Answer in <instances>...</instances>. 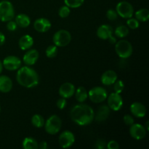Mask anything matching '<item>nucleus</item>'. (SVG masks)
<instances>
[{
    "mask_svg": "<svg viewBox=\"0 0 149 149\" xmlns=\"http://www.w3.org/2000/svg\"><path fill=\"white\" fill-rule=\"evenodd\" d=\"M15 23L21 28H26L30 25L31 20L27 15L19 14L15 17Z\"/></svg>",
    "mask_w": 149,
    "mask_h": 149,
    "instance_id": "obj_22",
    "label": "nucleus"
},
{
    "mask_svg": "<svg viewBox=\"0 0 149 149\" xmlns=\"http://www.w3.org/2000/svg\"><path fill=\"white\" fill-rule=\"evenodd\" d=\"M47 143L45 141H42L39 143V145H38V148H39L40 149H47Z\"/></svg>",
    "mask_w": 149,
    "mask_h": 149,
    "instance_id": "obj_39",
    "label": "nucleus"
},
{
    "mask_svg": "<svg viewBox=\"0 0 149 149\" xmlns=\"http://www.w3.org/2000/svg\"><path fill=\"white\" fill-rule=\"evenodd\" d=\"M88 97L92 102L100 103L104 101L108 97L106 90L101 87H95L89 91Z\"/></svg>",
    "mask_w": 149,
    "mask_h": 149,
    "instance_id": "obj_7",
    "label": "nucleus"
},
{
    "mask_svg": "<svg viewBox=\"0 0 149 149\" xmlns=\"http://www.w3.org/2000/svg\"><path fill=\"white\" fill-rule=\"evenodd\" d=\"M5 42V36L1 32H0V46L4 45Z\"/></svg>",
    "mask_w": 149,
    "mask_h": 149,
    "instance_id": "obj_40",
    "label": "nucleus"
},
{
    "mask_svg": "<svg viewBox=\"0 0 149 149\" xmlns=\"http://www.w3.org/2000/svg\"><path fill=\"white\" fill-rule=\"evenodd\" d=\"M75 93V87L73 84L66 82L63 84L59 88L60 95L64 98H70Z\"/></svg>",
    "mask_w": 149,
    "mask_h": 149,
    "instance_id": "obj_13",
    "label": "nucleus"
},
{
    "mask_svg": "<svg viewBox=\"0 0 149 149\" xmlns=\"http://www.w3.org/2000/svg\"><path fill=\"white\" fill-rule=\"evenodd\" d=\"M123 121L125 122V125H129V126H131L132 124H134V119L132 117V116L130 115H125L123 117Z\"/></svg>",
    "mask_w": 149,
    "mask_h": 149,
    "instance_id": "obj_35",
    "label": "nucleus"
},
{
    "mask_svg": "<svg viewBox=\"0 0 149 149\" xmlns=\"http://www.w3.org/2000/svg\"><path fill=\"white\" fill-rule=\"evenodd\" d=\"M75 142V137L71 131H64L59 137V144L62 148H67L71 147Z\"/></svg>",
    "mask_w": 149,
    "mask_h": 149,
    "instance_id": "obj_11",
    "label": "nucleus"
},
{
    "mask_svg": "<svg viewBox=\"0 0 149 149\" xmlns=\"http://www.w3.org/2000/svg\"><path fill=\"white\" fill-rule=\"evenodd\" d=\"M14 7L7 0L0 1V20L3 22L10 21L14 17Z\"/></svg>",
    "mask_w": 149,
    "mask_h": 149,
    "instance_id": "obj_3",
    "label": "nucleus"
},
{
    "mask_svg": "<svg viewBox=\"0 0 149 149\" xmlns=\"http://www.w3.org/2000/svg\"><path fill=\"white\" fill-rule=\"evenodd\" d=\"M117 80V74L114 71L109 70L103 74L101 77V82L104 85H111Z\"/></svg>",
    "mask_w": 149,
    "mask_h": 149,
    "instance_id": "obj_17",
    "label": "nucleus"
},
{
    "mask_svg": "<svg viewBox=\"0 0 149 149\" xmlns=\"http://www.w3.org/2000/svg\"><path fill=\"white\" fill-rule=\"evenodd\" d=\"M129 33V29L125 26H119L115 29V35L117 37L124 38Z\"/></svg>",
    "mask_w": 149,
    "mask_h": 149,
    "instance_id": "obj_27",
    "label": "nucleus"
},
{
    "mask_svg": "<svg viewBox=\"0 0 149 149\" xmlns=\"http://www.w3.org/2000/svg\"><path fill=\"white\" fill-rule=\"evenodd\" d=\"M2 64L3 66L8 71H15L21 65V61L17 57L10 55L4 58Z\"/></svg>",
    "mask_w": 149,
    "mask_h": 149,
    "instance_id": "obj_10",
    "label": "nucleus"
},
{
    "mask_svg": "<svg viewBox=\"0 0 149 149\" xmlns=\"http://www.w3.org/2000/svg\"><path fill=\"white\" fill-rule=\"evenodd\" d=\"M107 148L109 149H118L119 148V145L116 141H111L107 143Z\"/></svg>",
    "mask_w": 149,
    "mask_h": 149,
    "instance_id": "obj_37",
    "label": "nucleus"
},
{
    "mask_svg": "<svg viewBox=\"0 0 149 149\" xmlns=\"http://www.w3.org/2000/svg\"><path fill=\"white\" fill-rule=\"evenodd\" d=\"M109 42H110L111 43V44H114V43H116V38L113 37V36H111L110 38H109Z\"/></svg>",
    "mask_w": 149,
    "mask_h": 149,
    "instance_id": "obj_41",
    "label": "nucleus"
},
{
    "mask_svg": "<svg viewBox=\"0 0 149 149\" xmlns=\"http://www.w3.org/2000/svg\"><path fill=\"white\" fill-rule=\"evenodd\" d=\"M106 142H105V141H103V140L102 139H100L96 142L95 147L99 149H103L106 148Z\"/></svg>",
    "mask_w": 149,
    "mask_h": 149,
    "instance_id": "obj_38",
    "label": "nucleus"
},
{
    "mask_svg": "<svg viewBox=\"0 0 149 149\" xmlns=\"http://www.w3.org/2000/svg\"><path fill=\"white\" fill-rule=\"evenodd\" d=\"M31 123L36 127L41 128L45 125V119H44V118L41 115L35 114L32 117Z\"/></svg>",
    "mask_w": 149,
    "mask_h": 149,
    "instance_id": "obj_26",
    "label": "nucleus"
},
{
    "mask_svg": "<svg viewBox=\"0 0 149 149\" xmlns=\"http://www.w3.org/2000/svg\"><path fill=\"white\" fill-rule=\"evenodd\" d=\"M62 122L61 118L57 115H52L47 119L45 124V130L49 135H55L61 129Z\"/></svg>",
    "mask_w": 149,
    "mask_h": 149,
    "instance_id": "obj_4",
    "label": "nucleus"
},
{
    "mask_svg": "<svg viewBox=\"0 0 149 149\" xmlns=\"http://www.w3.org/2000/svg\"><path fill=\"white\" fill-rule=\"evenodd\" d=\"M0 111H1V107H0Z\"/></svg>",
    "mask_w": 149,
    "mask_h": 149,
    "instance_id": "obj_44",
    "label": "nucleus"
},
{
    "mask_svg": "<svg viewBox=\"0 0 149 149\" xmlns=\"http://www.w3.org/2000/svg\"><path fill=\"white\" fill-rule=\"evenodd\" d=\"M17 70L16 79L19 84L26 88H32L37 85L39 76L34 69L29 66H23Z\"/></svg>",
    "mask_w": 149,
    "mask_h": 149,
    "instance_id": "obj_2",
    "label": "nucleus"
},
{
    "mask_svg": "<svg viewBox=\"0 0 149 149\" xmlns=\"http://www.w3.org/2000/svg\"><path fill=\"white\" fill-rule=\"evenodd\" d=\"M110 113V109L107 106H101L97 109V113H95L94 119L98 122H102L106 121L108 119Z\"/></svg>",
    "mask_w": 149,
    "mask_h": 149,
    "instance_id": "obj_19",
    "label": "nucleus"
},
{
    "mask_svg": "<svg viewBox=\"0 0 149 149\" xmlns=\"http://www.w3.org/2000/svg\"><path fill=\"white\" fill-rule=\"evenodd\" d=\"M108 105L109 109L114 111H118L120 110L123 106V99L120 94L116 93L110 94L108 97Z\"/></svg>",
    "mask_w": 149,
    "mask_h": 149,
    "instance_id": "obj_9",
    "label": "nucleus"
},
{
    "mask_svg": "<svg viewBox=\"0 0 149 149\" xmlns=\"http://www.w3.org/2000/svg\"><path fill=\"white\" fill-rule=\"evenodd\" d=\"M115 50L119 58L126 59L131 56L133 49H132V45L128 41L122 39L116 44Z\"/></svg>",
    "mask_w": 149,
    "mask_h": 149,
    "instance_id": "obj_5",
    "label": "nucleus"
},
{
    "mask_svg": "<svg viewBox=\"0 0 149 149\" xmlns=\"http://www.w3.org/2000/svg\"><path fill=\"white\" fill-rule=\"evenodd\" d=\"M130 111L132 114L138 118H143L146 114L145 106L139 102H135L130 106Z\"/></svg>",
    "mask_w": 149,
    "mask_h": 149,
    "instance_id": "obj_16",
    "label": "nucleus"
},
{
    "mask_svg": "<svg viewBox=\"0 0 149 149\" xmlns=\"http://www.w3.org/2000/svg\"><path fill=\"white\" fill-rule=\"evenodd\" d=\"M148 124H149V122H148V121H147L146 122V131H148V130H149V127H148Z\"/></svg>",
    "mask_w": 149,
    "mask_h": 149,
    "instance_id": "obj_43",
    "label": "nucleus"
},
{
    "mask_svg": "<svg viewBox=\"0 0 149 149\" xmlns=\"http://www.w3.org/2000/svg\"><path fill=\"white\" fill-rule=\"evenodd\" d=\"M146 132L145 127L140 124H132L130 128V134L132 138L138 141L143 139L146 135Z\"/></svg>",
    "mask_w": 149,
    "mask_h": 149,
    "instance_id": "obj_12",
    "label": "nucleus"
},
{
    "mask_svg": "<svg viewBox=\"0 0 149 149\" xmlns=\"http://www.w3.org/2000/svg\"><path fill=\"white\" fill-rule=\"evenodd\" d=\"M127 24L132 29H136L139 27V21L136 18H132V17L128 18Z\"/></svg>",
    "mask_w": 149,
    "mask_h": 149,
    "instance_id": "obj_32",
    "label": "nucleus"
},
{
    "mask_svg": "<svg viewBox=\"0 0 149 149\" xmlns=\"http://www.w3.org/2000/svg\"><path fill=\"white\" fill-rule=\"evenodd\" d=\"M116 11L118 15H120L123 18H130L133 15V7L130 3L126 1H120L117 4Z\"/></svg>",
    "mask_w": 149,
    "mask_h": 149,
    "instance_id": "obj_8",
    "label": "nucleus"
},
{
    "mask_svg": "<svg viewBox=\"0 0 149 149\" xmlns=\"http://www.w3.org/2000/svg\"><path fill=\"white\" fill-rule=\"evenodd\" d=\"M13 88V81L7 76H0V92L9 93Z\"/></svg>",
    "mask_w": 149,
    "mask_h": 149,
    "instance_id": "obj_20",
    "label": "nucleus"
},
{
    "mask_svg": "<svg viewBox=\"0 0 149 149\" xmlns=\"http://www.w3.org/2000/svg\"><path fill=\"white\" fill-rule=\"evenodd\" d=\"M114 86H113V89H114L115 93H119L120 94L122 91H123L124 88H125V84L122 80H116L114 82Z\"/></svg>",
    "mask_w": 149,
    "mask_h": 149,
    "instance_id": "obj_31",
    "label": "nucleus"
},
{
    "mask_svg": "<svg viewBox=\"0 0 149 149\" xmlns=\"http://www.w3.org/2000/svg\"><path fill=\"white\" fill-rule=\"evenodd\" d=\"M19 47L23 50L29 49L33 46V39L30 35H24L20 39L18 42Z\"/></svg>",
    "mask_w": 149,
    "mask_h": 149,
    "instance_id": "obj_21",
    "label": "nucleus"
},
{
    "mask_svg": "<svg viewBox=\"0 0 149 149\" xmlns=\"http://www.w3.org/2000/svg\"><path fill=\"white\" fill-rule=\"evenodd\" d=\"M84 1V0H64L65 5L69 8H78L82 5Z\"/></svg>",
    "mask_w": 149,
    "mask_h": 149,
    "instance_id": "obj_28",
    "label": "nucleus"
},
{
    "mask_svg": "<svg viewBox=\"0 0 149 149\" xmlns=\"http://www.w3.org/2000/svg\"><path fill=\"white\" fill-rule=\"evenodd\" d=\"M106 17L109 20H114L117 18L118 14L116 10H113V9H110V10L106 12Z\"/></svg>",
    "mask_w": 149,
    "mask_h": 149,
    "instance_id": "obj_33",
    "label": "nucleus"
},
{
    "mask_svg": "<svg viewBox=\"0 0 149 149\" xmlns=\"http://www.w3.org/2000/svg\"><path fill=\"white\" fill-rule=\"evenodd\" d=\"M38 143L34 138L28 137L23 141V148L24 149H36L38 148Z\"/></svg>",
    "mask_w": 149,
    "mask_h": 149,
    "instance_id": "obj_24",
    "label": "nucleus"
},
{
    "mask_svg": "<svg viewBox=\"0 0 149 149\" xmlns=\"http://www.w3.org/2000/svg\"><path fill=\"white\" fill-rule=\"evenodd\" d=\"M33 27L35 30L37 31L40 33H45V32L49 31L51 28V23L49 20L47 18L41 17V18L36 19L33 23Z\"/></svg>",
    "mask_w": 149,
    "mask_h": 149,
    "instance_id": "obj_14",
    "label": "nucleus"
},
{
    "mask_svg": "<svg viewBox=\"0 0 149 149\" xmlns=\"http://www.w3.org/2000/svg\"><path fill=\"white\" fill-rule=\"evenodd\" d=\"M57 106L59 109H63L66 106V100L64 97H61V98L58 99V101H57Z\"/></svg>",
    "mask_w": 149,
    "mask_h": 149,
    "instance_id": "obj_34",
    "label": "nucleus"
},
{
    "mask_svg": "<svg viewBox=\"0 0 149 149\" xmlns=\"http://www.w3.org/2000/svg\"><path fill=\"white\" fill-rule=\"evenodd\" d=\"M94 110L88 105H76L71 110V119L77 125L80 126L90 125L94 119Z\"/></svg>",
    "mask_w": 149,
    "mask_h": 149,
    "instance_id": "obj_1",
    "label": "nucleus"
},
{
    "mask_svg": "<svg viewBox=\"0 0 149 149\" xmlns=\"http://www.w3.org/2000/svg\"><path fill=\"white\" fill-rule=\"evenodd\" d=\"M113 33V29L111 26L109 25H101L100 27L97 29V35L100 39H103V40H106L109 39L111 36H112Z\"/></svg>",
    "mask_w": 149,
    "mask_h": 149,
    "instance_id": "obj_18",
    "label": "nucleus"
},
{
    "mask_svg": "<svg viewBox=\"0 0 149 149\" xmlns=\"http://www.w3.org/2000/svg\"><path fill=\"white\" fill-rule=\"evenodd\" d=\"M58 54V48L55 45H50L46 49V55L47 58H55Z\"/></svg>",
    "mask_w": 149,
    "mask_h": 149,
    "instance_id": "obj_29",
    "label": "nucleus"
},
{
    "mask_svg": "<svg viewBox=\"0 0 149 149\" xmlns=\"http://www.w3.org/2000/svg\"><path fill=\"white\" fill-rule=\"evenodd\" d=\"M71 40V35L68 31L59 30L54 34L53 42L57 47H65L70 43Z\"/></svg>",
    "mask_w": 149,
    "mask_h": 149,
    "instance_id": "obj_6",
    "label": "nucleus"
},
{
    "mask_svg": "<svg viewBox=\"0 0 149 149\" xmlns=\"http://www.w3.org/2000/svg\"><path fill=\"white\" fill-rule=\"evenodd\" d=\"M75 97L76 99L78 102L79 103H83V102L87 100V97H88V93H87V90L84 87H79L77 90V91L75 90Z\"/></svg>",
    "mask_w": 149,
    "mask_h": 149,
    "instance_id": "obj_23",
    "label": "nucleus"
},
{
    "mask_svg": "<svg viewBox=\"0 0 149 149\" xmlns=\"http://www.w3.org/2000/svg\"><path fill=\"white\" fill-rule=\"evenodd\" d=\"M17 23H16L15 21H12V20H10V21H8V23H7V28L8 31H15L16 29H17Z\"/></svg>",
    "mask_w": 149,
    "mask_h": 149,
    "instance_id": "obj_36",
    "label": "nucleus"
},
{
    "mask_svg": "<svg viewBox=\"0 0 149 149\" xmlns=\"http://www.w3.org/2000/svg\"><path fill=\"white\" fill-rule=\"evenodd\" d=\"M2 70H3V64L1 62V61H0V74L2 72Z\"/></svg>",
    "mask_w": 149,
    "mask_h": 149,
    "instance_id": "obj_42",
    "label": "nucleus"
},
{
    "mask_svg": "<svg viewBox=\"0 0 149 149\" xmlns=\"http://www.w3.org/2000/svg\"><path fill=\"white\" fill-rule=\"evenodd\" d=\"M39 52L36 49H30L26 52L23 56V61L27 65H34L39 59Z\"/></svg>",
    "mask_w": 149,
    "mask_h": 149,
    "instance_id": "obj_15",
    "label": "nucleus"
},
{
    "mask_svg": "<svg viewBox=\"0 0 149 149\" xmlns=\"http://www.w3.org/2000/svg\"><path fill=\"white\" fill-rule=\"evenodd\" d=\"M70 13V8L68 7V6H63L60 8L59 11H58V15L61 17L62 18H65V17H67L68 15H69Z\"/></svg>",
    "mask_w": 149,
    "mask_h": 149,
    "instance_id": "obj_30",
    "label": "nucleus"
},
{
    "mask_svg": "<svg viewBox=\"0 0 149 149\" xmlns=\"http://www.w3.org/2000/svg\"><path fill=\"white\" fill-rule=\"evenodd\" d=\"M135 17L138 21L146 22L149 18V11L147 9H141L135 13Z\"/></svg>",
    "mask_w": 149,
    "mask_h": 149,
    "instance_id": "obj_25",
    "label": "nucleus"
}]
</instances>
